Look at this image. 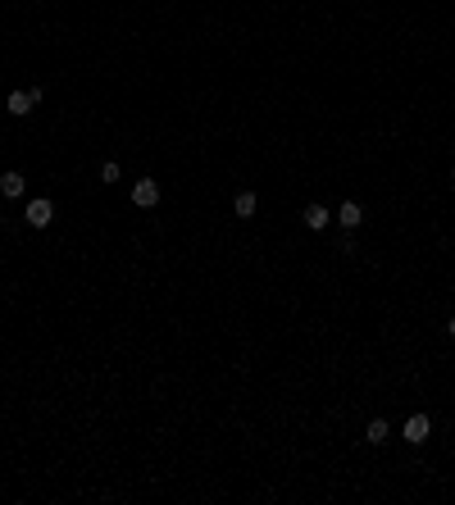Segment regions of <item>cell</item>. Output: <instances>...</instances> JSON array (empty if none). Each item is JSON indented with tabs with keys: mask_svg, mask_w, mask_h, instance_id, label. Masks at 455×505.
<instances>
[{
	"mask_svg": "<svg viewBox=\"0 0 455 505\" xmlns=\"http://www.w3.org/2000/svg\"><path fill=\"white\" fill-rule=\"evenodd\" d=\"M232 209H237V219H250V214L260 209V196H255V191H241V196L232 200Z\"/></svg>",
	"mask_w": 455,
	"mask_h": 505,
	"instance_id": "obj_8",
	"label": "cell"
},
{
	"mask_svg": "<svg viewBox=\"0 0 455 505\" xmlns=\"http://www.w3.org/2000/svg\"><path fill=\"white\" fill-rule=\"evenodd\" d=\"M369 441H373V446H378V441H387V419H369V432H364Z\"/></svg>",
	"mask_w": 455,
	"mask_h": 505,
	"instance_id": "obj_9",
	"label": "cell"
},
{
	"mask_svg": "<svg viewBox=\"0 0 455 505\" xmlns=\"http://www.w3.org/2000/svg\"><path fill=\"white\" fill-rule=\"evenodd\" d=\"M132 205H141V209L160 205V182H155V178H141L137 187H132Z\"/></svg>",
	"mask_w": 455,
	"mask_h": 505,
	"instance_id": "obj_2",
	"label": "cell"
},
{
	"mask_svg": "<svg viewBox=\"0 0 455 505\" xmlns=\"http://www.w3.org/2000/svg\"><path fill=\"white\" fill-rule=\"evenodd\" d=\"M451 178H455V169H451Z\"/></svg>",
	"mask_w": 455,
	"mask_h": 505,
	"instance_id": "obj_12",
	"label": "cell"
},
{
	"mask_svg": "<svg viewBox=\"0 0 455 505\" xmlns=\"http://www.w3.org/2000/svg\"><path fill=\"white\" fill-rule=\"evenodd\" d=\"M337 223H342V228H360V223H364V209H360L355 200H346V205L337 209Z\"/></svg>",
	"mask_w": 455,
	"mask_h": 505,
	"instance_id": "obj_7",
	"label": "cell"
},
{
	"mask_svg": "<svg viewBox=\"0 0 455 505\" xmlns=\"http://www.w3.org/2000/svg\"><path fill=\"white\" fill-rule=\"evenodd\" d=\"M23 219H28V223H32V228H46V223H50L55 219V205H50V200H28V214H23Z\"/></svg>",
	"mask_w": 455,
	"mask_h": 505,
	"instance_id": "obj_4",
	"label": "cell"
},
{
	"mask_svg": "<svg viewBox=\"0 0 455 505\" xmlns=\"http://www.w3.org/2000/svg\"><path fill=\"white\" fill-rule=\"evenodd\" d=\"M428 432H433V419H428V415H410V419H405V441H410V446L428 441Z\"/></svg>",
	"mask_w": 455,
	"mask_h": 505,
	"instance_id": "obj_3",
	"label": "cell"
},
{
	"mask_svg": "<svg viewBox=\"0 0 455 505\" xmlns=\"http://www.w3.org/2000/svg\"><path fill=\"white\" fill-rule=\"evenodd\" d=\"M41 100V87H28V91H10V100H5V110L14 114V119H23V114H32V105Z\"/></svg>",
	"mask_w": 455,
	"mask_h": 505,
	"instance_id": "obj_1",
	"label": "cell"
},
{
	"mask_svg": "<svg viewBox=\"0 0 455 505\" xmlns=\"http://www.w3.org/2000/svg\"><path fill=\"white\" fill-rule=\"evenodd\" d=\"M446 337H455V314H451V318H446Z\"/></svg>",
	"mask_w": 455,
	"mask_h": 505,
	"instance_id": "obj_11",
	"label": "cell"
},
{
	"mask_svg": "<svg viewBox=\"0 0 455 505\" xmlns=\"http://www.w3.org/2000/svg\"><path fill=\"white\" fill-rule=\"evenodd\" d=\"M100 178H105V182H119V164H114V160H109V164L100 169Z\"/></svg>",
	"mask_w": 455,
	"mask_h": 505,
	"instance_id": "obj_10",
	"label": "cell"
},
{
	"mask_svg": "<svg viewBox=\"0 0 455 505\" xmlns=\"http://www.w3.org/2000/svg\"><path fill=\"white\" fill-rule=\"evenodd\" d=\"M23 191H28L23 173H0V196H5V200H19Z\"/></svg>",
	"mask_w": 455,
	"mask_h": 505,
	"instance_id": "obj_6",
	"label": "cell"
},
{
	"mask_svg": "<svg viewBox=\"0 0 455 505\" xmlns=\"http://www.w3.org/2000/svg\"><path fill=\"white\" fill-rule=\"evenodd\" d=\"M301 219H305V228H310V232H324L328 223H333V214H328L324 205H305V214H301Z\"/></svg>",
	"mask_w": 455,
	"mask_h": 505,
	"instance_id": "obj_5",
	"label": "cell"
}]
</instances>
